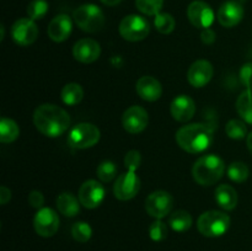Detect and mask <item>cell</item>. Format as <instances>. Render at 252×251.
<instances>
[{
  "label": "cell",
  "mask_w": 252,
  "mask_h": 251,
  "mask_svg": "<svg viewBox=\"0 0 252 251\" xmlns=\"http://www.w3.org/2000/svg\"><path fill=\"white\" fill-rule=\"evenodd\" d=\"M164 0H135V6L145 15H158L161 10Z\"/></svg>",
  "instance_id": "1f68e13d"
},
{
  "label": "cell",
  "mask_w": 252,
  "mask_h": 251,
  "mask_svg": "<svg viewBox=\"0 0 252 251\" xmlns=\"http://www.w3.org/2000/svg\"><path fill=\"white\" fill-rule=\"evenodd\" d=\"M101 54V47L96 41L91 38H83L74 44L73 56L81 63H93L97 61Z\"/></svg>",
  "instance_id": "e0dca14e"
},
{
  "label": "cell",
  "mask_w": 252,
  "mask_h": 251,
  "mask_svg": "<svg viewBox=\"0 0 252 251\" xmlns=\"http://www.w3.org/2000/svg\"><path fill=\"white\" fill-rule=\"evenodd\" d=\"M216 33H214L213 30L211 29H204L201 32V39L203 43L206 44H212L216 42Z\"/></svg>",
  "instance_id": "74e56055"
},
{
  "label": "cell",
  "mask_w": 252,
  "mask_h": 251,
  "mask_svg": "<svg viewBox=\"0 0 252 251\" xmlns=\"http://www.w3.org/2000/svg\"><path fill=\"white\" fill-rule=\"evenodd\" d=\"M225 132L231 139H243L248 134L246 123L240 120H230L225 126Z\"/></svg>",
  "instance_id": "f1b7e54d"
},
{
  "label": "cell",
  "mask_w": 252,
  "mask_h": 251,
  "mask_svg": "<svg viewBox=\"0 0 252 251\" xmlns=\"http://www.w3.org/2000/svg\"><path fill=\"white\" fill-rule=\"evenodd\" d=\"M100 1L103 2L105 5H107V6H115V5L120 4L122 0H100Z\"/></svg>",
  "instance_id": "ab89813d"
},
{
  "label": "cell",
  "mask_w": 252,
  "mask_h": 251,
  "mask_svg": "<svg viewBox=\"0 0 252 251\" xmlns=\"http://www.w3.org/2000/svg\"><path fill=\"white\" fill-rule=\"evenodd\" d=\"M187 17L194 27L209 29L214 21V11L207 2L196 0L187 7Z\"/></svg>",
  "instance_id": "8fae6325"
},
{
  "label": "cell",
  "mask_w": 252,
  "mask_h": 251,
  "mask_svg": "<svg viewBox=\"0 0 252 251\" xmlns=\"http://www.w3.org/2000/svg\"><path fill=\"white\" fill-rule=\"evenodd\" d=\"M12 39L20 46L32 44L38 37V27L31 19H20L11 27Z\"/></svg>",
  "instance_id": "5bb4252c"
},
{
  "label": "cell",
  "mask_w": 252,
  "mask_h": 251,
  "mask_svg": "<svg viewBox=\"0 0 252 251\" xmlns=\"http://www.w3.org/2000/svg\"><path fill=\"white\" fill-rule=\"evenodd\" d=\"M236 110L246 123L252 125V89H246L236 101Z\"/></svg>",
  "instance_id": "603a6c76"
},
{
  "label": "cell",
  "mask_w": 252,
  "mask_h": 251,
  "mask_svg": "<svg viewBox=\"0 0 252 251\" xmlns=\"http://www.w3.org/2000/svg\"><path fill=\"white\" fill-rule=\"evenodd\" d=\"M105 198V188L96 180H88L79 188V201L85 208L94 209Z\"/></svg>",
  "instance_id": "7c38bea8"
},
{
  "label": "cell",
  "mask_w": 252,
  "mask_h": 251,
  "mask_svg": "<svg viewBox=\"0 0 252 251\" xmlns=\"http://www.w3.org/2000/svg\"><path fill=\"white\" fill-rule=\"evenodd\" d=\"M213 73V65L208 61L201 59V61L194 62L189 66V71H187V79L193 88H203L212 80Z\"/></svg>",
  "instance_id": "9a60e30c"
},
{
  "label": "cell",
  "mask_w": 252,
  "mask_h": 251,
  "mask_svg": "<svg viewBox=\"0 0 252 251\" xmlns=\"http://www.w3.org/2000/svg\"><path fill=\"white\" fill-rule=\"evenodd\" d=\"M246 143H248V148H249V150H250V153H251V155H252V132L248 135V139H246Z\"/></svg>",
  "instance_id": "60d3db41"
},
{
  "label": "cell",
  "mask_w": 252,
  "mask_h": 251,
  "mask_svg": "<svg viewBox=\"0 0 252 251\" xmlns=\"http://www.w3.org/2000/svg\"><path fill=\"white\" fill-rule=\"evenodd\" d=\"M218 21L224 27H234L244 17V7L236 0H229L225 1L218 10Z\"/></svg>",
  "instance_id": "2e32d148"
},
{
  "label": "cell",
  "mask_w": 252,
  "mask_h": 251,
  "mask_svg": "<svg viewBox=\"0 0 252 251\" xmlns=\"http://www.w3.org/2000/svg\"><path fill=\"white\" fill-rule=\"evenodd\" d=\"M74 21L83 31L95 33L105 25V15L96 5L84 4L74 11Z\"/></svg>",
  "instance_id": "5b68a950"
},
{
  "label": "cell",
  "mask_w": 252,
  "mask_h": 251,
  "mask_svg": "<svg viewBox=\"0 0 252 251\" xmlns=\"http://www.w3.org/2000/svg\"><path fill=\"white\" fill-rule=\"evenodd\" d=\"M33 226L36 233L43 238H51L58 231L59 217L53 209L41 208L33 219Z\"/></svg>",
  "instance_id": "30bf717a"
},
{
  "label": "cell",
  "mask_w": 252,
  "mask_h": 251,
  "mask_svg": "<svg viewBox=\"0 0 252 251\" xmlns=\"http://www.w3.org/2000/svg\"><path fill=\"white\" fill-rule=\"evenodd\" d=\"M170 111L174 120L179 122H187L191 120L196 112V105L194 101L187 95H180L172 100L170 105Z\"/></svg>",
  "instance_id": "ac0fdd59"
},
{
  "label": "cell",
  "mask_w": 252,
  "mask_h": 251,
  "mask_svg": "<svg viewBox=\"0 0 252 251\" xmlns=\"http://www.w3.org/2000/svg\"><path fill=\"white\" fill-rule=\"evenodd\" d=\"M149 22L139 15H128L121 21L120 33L129 42H138L149 34Z\"/></svg>",
  "instance_id": "52a82bcc"
},
{
  "label": "cell",
  "mask_w": 252,
  "mask_h": 251,
  "mask_svg": "<svg viewBox=\"0 0 252 251\" xmlns=\"http://www.w3.org/2000/svg\"><path fill=\"white\" fill-rule=\"evenodd\" d=\"M137 93L143 100L145 101H157L159 100L160 96L162 94V88L160 81H158L157 79L153 78V76L145 75L142 76L139 80L137 81Z\"/></svg>",
  "instance_id": "ffe728a7"
},
{
  "label": "cell",
  "mask_w": 252,
  "mask_h": 251,
  "mask_svg": "<svg viewBox=\"0 0 252 251\" xmlns=\"http://www.w3.org/2000/svg\"><path fill=\"white\" fill-rule=\"evenodd\" d=\"M91 235H93V229L85 221H76L71 226V236L78 243H86L90 240Z\"/></svg>",
  "instance_id": "f546056e"
},
{
  "label": "cell",
  "mask_w": 252,
  "mask_h": 251,
  "mask_svg": "<svg viewBox=\"0 0 252 251\" xmlns=\"http://www.w3.org/2000/svg\"><path fill=\"white\" fill-rule=\"evenodd\" d=\"M240 80L246 89H252V63H246L241 66Z\"/></svg>",
  "instance_id": "d590c367"
},
{
  "label": "cell",
  "mask_w": 252,
  "mask_h": 251,
  "mask_svg": "<svg viewBox=\"0 0 252 251\" xmlns=\"http://www.w3.org/2000/svg\"><path fill=\"white\" fill-rule=\"evenodd\" d=\"M10 198H11V191L5 186L0 187V203L4 206L10 201Z\"/></svg>",
  "instance_id": "f35d334b"
},
{
  "label": "cell",
  "mask_w": 252,
  "mask_h": 251,
  "mask_svg": "<svg viewBox=\"0 0 252 251\" xmlns=\"http://www.w3.org/2000/svg\"><path fill=\"white\" fill-rule=\"evenodd\" d=\"M140 162H142V155L138 150H129L125 157V165L129 171H135L139 169Z\"/></svg>",
  "instance_id": "e575fe53"
},
{
  "label": "cell",
  "mask_w": 252,
  "mask_h": 251,
  "mask_svg": "<svg viewBox=\"0 0 252 251\" xmlns=\"http://www.w3.org/2000/svg\"><path fill=\"white\" fill-rule=\"evenodd\" d=\"M174 199L166 191H154L145 199V211L155 219H161L170 214Z\"/></svg>",
  "instance_id": "ba28073f"
},
{
  "label": "cell",
  "mask_w": 252,
  "mask_h": 251,
  "mask_svg": "<svg viewBox=\"0 0 252 251\" xmlns=\"http://www.w3.org/2000/svg\"><path fill=\"white\" fill-rule=\"evenodd\" d=\"M19 126L10 118H2L0 121V142L12 143L19 137Z\"/></svg>",
  "instance_id": "484cf974"
},
{
  "label": "cell",
  "mask_w": 252,
  "mask_h": 251,
  "mask_svg": "<svg viewBox=\"0 0 252 251\" xmlns=\"http://www.w3.org/2000/svg\"><path fill=\"white\" fill-rule=\"evenodd\" d=\"M100 129L93 123H79L69 133L68 143L75 149H86L100 140Z\"/></svg>",
  "instance_id": "8992f818"
},
{
  "label": "cell",
  "mask_w": 252,
  "mask_h": 251,
  "mask_svg": "<svg viewBox=\"0 0 252 251\" xmlns=\"http://www.w3.org/2000/svg\"><path fill=\"white\" fill-rule=\"evenodd\" d=\"M169 225L171 226L172 230L179 231V233L189 230L192 225L191 214L182 209L174 212L169 218Z\"/></svg>",
  "instance_id": "cb8c5ba5"
},
{
  "label": "cell",
  "mask_w": 252,
  "mask_h": 251,
  "mask_svg": "<svg viewBox=\"0 0 252 251\" xmlns=\"http://www.w3.org/2000/svg\"><path fill=\"white\" fill-rule=\"evenodd\" d=\"M62 100L65 105L74 106L78 105L84 97V91L79 84L76 83H69L62 89Z\"/></svg>",
  "instance_id": "d4e9b609"
},
{
  "label": "cell",
  "mask_w": 252,
  "mask_h": 251,
  "mask_svg": "<svg viewBox=\"0 0 252 251\" xmlns=\"http://www.w3.org/2000/svg\"><path fill=\"white\" fill-rule=\"evenodd\" d=\"M79 199L70 192H63L57 197V208L63 216L75 217L80 212Z\"/></svg>",
  "instance_id": "7402d4cb"
},
{
  "label": "cell",
  "mask_w": 252,
  "mask_h": 251,
  "mask_svg": "<svg viewBox=\"0 0 252 251\" xmlns=\"http://www.w3.org/2000/svg\"><path fill=\"white\" fill-rule=\"evenodd\" d=\"M213 129L204 123L187 125L176 132L177 144L191 154H198L208 149L213 143Z\"/></svg>",
  "instance_id": "7a4b0ae2"
},
{
  "label": "cell",
  "mask_w": 252,
  "mask_h": 251,
  "mask_svg": "<svg viewBox=\"0 0 252 251\" xmlns=\"http://www.w3.org/2000/svg\"><path fill=\"white\" fill-rule=\"evenodd\" d=\"M140 180L135 175V171L128 170L125 174L120 175L116 180L115 186H113V193L116 198L121 201H128L135 197V194L139 192Z\"/></svg>",
  "instance_id": "9c48e42d"
},
{
  "label": "cell",
  "mask_w": 252,
  "mask_h": 251,
  "mask_svg": "<svg viewBox=\"0 0 252 251\" xmlns=\"http://www.w3.org/2000/svg\"><path fill=\"white\" fill-rule=\"evenodd\" d=\"M96 174H97V177L102 182H110L116 177L117 166L112 161H103L97 166Z\"/></svg>",
  "instance_id": "d6a6232c"
},
{
  "label": "cell",
  "mask_w": 252,
  "mask_h": 251,
  "mask_svg": "<svg viewBox=\"0 0 252 251\" xmlns=\"http://www.w3.org/2000/svg\"><path fill=\"white\" fill-rule=\"evenodd\" d=\"M225 164L223 160L214 154L203 155L193 165L192 175L197 184L202 186H212L223 177Z\"/></svg>",
  "instance_id": "3957f363"
},
{
  "label": "cell",
  "mask_w": 252,
  "mask_h": 251,
  "mask_svg": "<svg viewBox=\"0 0 252 251\" xmlns=\"http://www.w3.org/2000/svg\"><path fill=\"white\" fill-rule=\"evenodd\" d=\"M216 201L225 211H233L238 204V192L230 185H219L216 189Z\"/></svg>",
  "instance_id": "44dd1931"
},
{
  "label": "cell",
  "mask_w": 252,
  "mask_h": 251,
  "mask_svg": "<svg viewBox=\"0 0 252 251\" xmlns=\"http://www.w3.org/2000/svg\"><path fill=\"white\" fill-rule=\"evenodd\" d=\"M154 25L155 29H157L160 33L169 34L175 30L176 21H175L172 15L167 14V12H159L158 15H155Z\"/></svg>",
  "instance_id": "4316f807"
},
{
  "label": "cell",
  "mask_w": 252,
  "mask_h": 251,
  "mask_svg": "<svg viewBox=\"0 0 252 251\" xmlns=\"http://www.w3.org/2000/svg\"><path fill=\"white\" fill-rule=\"evenodd\" d=\"M230 226V218L228 214L220 211H208L199 216L197 228L202 235L207 238L221 236Z\"/></svg>",
  "instance_id": "277c9868"
},
{
  "label": "cell",
  "mask_w": 252,
  "mask_h": 251,
  "mask_svg": "<svg viewBox=\"0 0 252 251\" xmlns=\"http://www.w3.org/2000/svg\"><path fill=\"white\" fill-rule=\"evenodd\" d=\"M29 203H30V206L33 207V208L41 209L42 206L44 204V197H43V194H42V192H39V191L30 192Z\"/></svg>",
  "instance_id": "8d00e7d4"
},
{
  "label": "cell",
  "mask_w": 252,
  "mask_h": 251,
  "mask_svg": "<svg viewBox=\"0 0 252 251\" xmlns=\"http://www.w3.org/2000/svg\"><path fill=\"white\" fill-rule=\"evenodd\" d=\"M33 123L42 134L56 138L66 132L70 126V117L68 112L59 106L43 103L34 111Z\"/></svg>",
  "instance_id": "6da1fadb"
},
{
  "label": "cell",
  "mask_w": 252,
  "mask_h": 251,
  "mask_svg": "<svg viewBox=\"0 0 252 251\" xmlns=\"http://www.w3.org/2000/svg\"><path fill=\"white\" fill-rule=\"evenodd\" d=\"M226 171H228L229 179L234 182H244L245 180H248L249 174H250L248 165L243 161L231 162Z\"/></svg>",
  "instance_id": "83f0119b"
},
{
  "label": "cell",
  "mask_w": 252,
  "mask_h": 251,
  "mask_svg": "<svg viewBox=\"0 0 252 251\" xmlns=\"http://www.w3.org/2000/svg\"><path fill=\"white\" fill-rule=\"evenodd\" d=\"M48 11V2L46 0H32L27 6V15L31 20L43 19Z\"/></svg>",
  "instance_id": "4dcf8cb0"
},
{
  "label": "cell",
  "mask_w": 252,
  "mask_h": 251,
  "mask_svg": "<svg viewBox=\"0 0 252 251\" xmlns=\"http://www.w3.org/2000/svg\"><path fill=\"white\" fill-rule=\"evenodd\" d=\"M148 123H149V115L140 106H132L127 108L122 116L123 128L132 134L143 132L147 128Z\"/></svg>",
  "instance_id": "4fadbf2b"
},
{
  "label": "cell",
  "mask_w": 252,
  "mask_h": 251,
  "mask_svg": "<svg viewBox=\"0 0 252 251\" xmlns=\"http://www.w3.org/2000/svg\"><path fill=\"white\" fill-rule=\"evenodd\" d=\"M73 30L71 19L65 14L54 17L48 25V36L54 42H63L70 36Z\"/></svg>",
  "instance_id": "d6986e66"
},
{
  "label": "cell",
  "mask_w": 252,
  "mask_h": 251,
  "mask_svg": "<svg viewBox=\"0 0 252 251\" xmlns=\"http://www.w3.org/2000/svg\"><path fill=\"white\" fill-rule=\"evenodd\" d=\"M167 225L161 221L160 219H157L152 225L149 226V236L154 241H162L167 238Z\"/></svg>",
  "instance_id": "836d02e7"
}]
</instances>
